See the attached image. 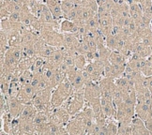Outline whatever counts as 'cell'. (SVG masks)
Listing matches in <instances>:
<instances>
[{
  "label": "cell",
  "instance_id": "1",
  "mask_svg": "<svg viewBox=\"0 0 152 135\" xmlns=\"http://www.w3.org/2000/svg\"><path fill=\"white\" fill-rule=\"evenodd\" d=\"M86 105V99H85V92L84 88L80 90H75L72 95L68 98L67 101L64 102L62 106L67 108L71 116H73L80 111L83 110Z\"/></svg>",
  "mask_w": 152,
  "mask_h": 135
},
{
  "label": "cell",
  "instance_id": "2",
  "mask_svg": "<svg viewBox=\"0 0 152 135\" xmlns=\"http://www.w3.org/2000/svg\"><path fill=\"white\" fill-rule=\"evenodd\" d=\"M39 35L49 45L55 46L56 48H61L64 46V34L60 31L42 30L39 32Z\"/></svg>",
  "mask_w": 152,
  "mask_h": 135
},
{
  "label": "cell",
  "instance_id": "3",
  "mask_svg": "<svg viewBox=\"0 0 152 135\" xmlns=\"http://www.w3.org/2000/svg\"><path fill=\"white\" fill-rule=\"evenodd\" d=\"M71 115H69L67 108L64 106L54 108L50 115V121L57 125H67L68 122L71 119Z\"/></svg>",
  "mask_w": 152,
  "mask_h": 135
},
{
  "label": "cell",
  "instance_id": "4",
  "mask_svg": "<svg viewBox=\"0 0 152 135\" xmlns=\"http://www.w3.org/2000/svg\"><path fill=\"white\" fill-rule=\"evenodd\" d=\"M67 77L71 81V83L74 88V91L83 89L86 84L82 69H79L77 68H74L71 70H69L67 72Z\"/></svg>",
  "mask_w": 152,
  "mask_h": 135
},
{
  "label": "cell",
  "instance_id": "5",
  "mask_svg": "<svg viewBox=\"0 0 152 135\" xmlns=\"http://www.w3.org/2000/svg\"><path fill=\"white\" fill-rule=\"evenodd\" d=\"M67 131L71 135H84L86 134V127L83 120L77 115H74L66 125Z\"/></svg>",
  "mask_w": 152,
  "mask_h": 135
},
{
  "label": "cell",
  "instance_id": "6",
  "mask_svg": "<svg viewBox=\"0 0 152 135\" xmlns=\"http://www.w3.org/2000/svg\"><path fill=\"white\" fill-rule=\"evenodd\" d=\"M36 94H37V90L32 85L31 83L24 84L21 85V89L17 98L24 104H30L32 103V101Z\"/></svg>",
  "mask_w": 152,
  "mask_h": 135
},
{
  "label": "cell",
  "instance_id": "7",
  "mask_svg": "<svg viewBox=\"0 0 152 135\" xmlns=\"http://www.w3.org/2000/svg\"><path fill=\"white\" fill-rule=\"evenodd\" d=\"M86 102H89L92 99L102 97V91L97 82H87L84 87Z\"/></svg>",
  "mask_w": 152,
  "mask_h": 135
},
{
  "label": "cell",
  "instance_id": "8",
  "mask_svg": "<svg viewBox=\"0 0 152 135\" xmlns=\"http://www.w3.org/2000/svg\"><path fill=\"white\" fill-rule=\"evenodd\" d=\"M127 66V65H126ZM126 66H116L111 64L110 61L105 64L104 66V77L116 79L118 77L123 76L125 72Z\"/></svg>",
  "mask_w": 152,
  "mask_h": 135
},
{
  "label": "cell",
  "instance_id": "9",
  "mask_svg": "<svg viewBox=\"0 0 152 135\" xmlns=\"http://www.w3.org/2000/svg\"><path fill=\"white\" fill-rule=\"evenodd\" d=\"M135 115L139 116L144 121L152 117V105L145 102L137 101L135 105Z\"/></svg>",
  "mask_w": 152,
  "mask_h": 135
},
{
  "label": "cell",
  "instance_id": "10",
  "mask_svg": "<svg viewBox=\"0 0 152 135\" xmlns=\"http://www.w3.org/2000/svg\"><path fill=\"white\" fill-rule=\"evenodd\" d=\"M100 22V31L102 36L105 38L108 35L112 34L113 30V18L111 15L99 16Z\"/></svg>",
  "mask_w": 152,
  "mask_h": 135
},
{
  "label": "cell",
  "instance_id": "11",
  "mask_svg": "<svg viewBox=\"0 0 152 135\" xmlns=\"http://www.w3.org/2000/svg\"><path fill=\"white\" fill-rule=\"evenodd\" d=\"M132 135H149L150 131L147 128L143 119L139 116L134 115L132 120Z\"/></svg>",
  "mask_w": 152,
  "mask_h": 135
},
{
  "label": "cell",
  "instance_id": "12",
  "mask_svg": "<svg viewBox=\"0 0 152 135\" xmlns=\"http://www.w3.org/2000/svg\"><path fill=\"white\" fill-rule=\"evenodd\" d=\"M8 101V105H9V112L10 114L11 115V116L13 117V118H16V117H18L22 112L23 108L25 107V105L23 102H21L18 98H8L6 99Z\"/></svg>",
  "mask_w": 152,
  "mask_h": 135
},
{
  "label": "cell",
  "instance_id": "13",
  "mask_svg": "<svg viewBox=\"0 0 152 135\" xmlns=\"http://www.w3.org/2000/svg\"><path fill=\"white\" fill-rule=\"evenodd\" d=\"M49 8L54 18L56 20H61L64 18V14L61 9L60 0H44V2Z\"/></svg>",
  "mask_w": 152,
  "mask_h": 135
},
{
  "label": "cell",
  "instance_id": "14",
  "mask_svg": "<svg viewBox=\"0 0 152 135\" xmlns=\"http://www.w3.org/2000/svg\"><path fill=\"white\" fill-rule=\"evenodd\" d=\"M65 55H66V50L64 47H61V48H57L54 52V54H53L50 57L46 58V59H47V61L52 66L58 68L60 66V64L64 61Z\"/></svg>",
  "mask_w": 152,
  "mask_h": 135
},
{
  "label": "cell",
  "instance_id": "15",
  "mask_svg": "<svg viewBox=\"0 0 152 135\" xmlns=\"http://www.w3.org/2000/svg\"><path fill=\"white\" fill-rule=\"evenodd\" d=\"M128 60L129 58L118 50H114L111 52V55L109 56L110 63L116 66H126Z\"/></svg>",
  "mask_w": 152,
  "mask_h": 135
},
{
  "label": "cell",
  "instance_id": "16",
  "mask_svg": "<svg viewBox=\"0 0 152 135\" xmlns=\"http://www.w3.org/2000/svg\"><path fill=\"white\" fill-rule=\"evenodd\" d=\"M19 118V117H18ZM19 125L21 135L24 134H36V126H35L34 120L30 119H20L19 118Z\"/></svg>",
  "mask_w": 152,
  "mask_h": 135
},
{
  "label": "cell",
  "instance_id": "17",
  "mask_svg": "<svg viewBox=\"0 0 152 135\" xmlns=\"http://www.w3.org/2000/svg\"><path fill=\"white\" fill-rule=\"evenodd\" d=\"M79 30V26L76 23L66 18H63L60 22V26H59V31L62 33H77Z\"/></svg>",
  "mask_w": 152,
  "mask_h": 135
},
{
  "label": "cell",
  "instance_id": "18",
  "mask_svg": "<svg viewBox=\"0 0 152 135\" xmlns=\"http://www.w3.org/2000/svg\"><path fill=\"white\" fill-rule=\"evenodd\" d=\"M38 114V110L37 108L34 106L32 103L30 104H26L25 107L23 108L22 112L20 114V115L18 116L20 119H30V120H34L35 116Z\"/></svg>",
  "mask_w": 152,
  "mask_h": 135
},
{
  "label": "cell",
  "instance_id": "19",
  "mask_svg": "<svg viewBox=\"0 0 152 135\" xmlns=\"http://www.w3.org/2000/svg\"><path fill=\"white\" fill-rule=\"evenodd\" d=\"M67 99H68V98L66 96H64L63 94L56 88V87L53 90L52 96H51V103H52L54 108L62 106Z\"/></svg>",
  "mask_w": 152,
  "mask_h": 135
},
{
  "label": "cell",
  "instance_id": "20",
  "mask_svg": "<svg viewBox=\"0 0 152 135\" xmlns=\"http://www.w3.org/2000/svg\"><path fill=\"white\" fill-rule=\"evenodd\" d=\"M56 88L59 90L64 96H66L67 98H69L71 97L73 92H74V88L73 86L71 83V81L69 80L68 77H66L65 79H64L60 84H58Z\"/></svg>",
  "mask_w": 152,
  "mask_h": 135
},
{
  "label": "cell",
  "instance_id": "21",
  "mask_svg": "<svg viewBox=\"0 0 152 135\" xmlns=\"http://www.w3.org/2000/svg\"><path fill=\"white\" fill-rule=\"evenodd\" d=\"M5 31V30H4ZM8 35L9 39V45L10 47H15V46H22V34L18 30H9L6 31Z\"/></svg>",
  "mask_w": 152,
  "mask_h": 135
},
{
  "label": "cell",
  "instance_id": "22",
  "mask_svg": "<svg viewBox=\"0 0 152 135\" xmlns=\"http://www.w3.org/2000/svg\"><path fill=\"white\" fill-rule=\"evenodd\" d=\"M130 6V15L131 18L134 21H138L143 16V10L140 3L132 2L129 4Z\"/></svg>",
  "mask_w": 152,
  "mask_h": 135
},
{
  "label": "cell",
  "instance_id": "23",
  "mask_svg": "<svg viewBox=\"0 0 152 135\" xmlns=\"http://www.w3.org/2000/svg\"><path fill=\"white\" fill-rule=\"evenodd\" d=\"M86 27L88 30L89 33H93L96 32L98 30H100V22H99V15H94L93 17H91L90 19L87 20L86 23Z\"/></svg>",
  "mask_w": 152,
  "mask_h": 135
},
{
  "label": "cell",
  "instance_id": "24",
  "mask_svg": "<svg viewBox=\"0 0 152 135\" xmlns=\"http://www.w3.org/2000/svg\"><path fill=\"white\" fill-rule=\"evenodd\" d=\"M57 48L55 46H52V45H49L47 43H45L42 48L39 49V51L38 52V56H42V57H44V58H48L50 57L53 54H54V52L56 50Z\"/></svg>",
  "mask_w": 152,
  "mask_h": 135
},
{
  "label": "cell",
  "instance_id": "25",
  "mask_svg": "<svg viewBox=\"0 0 152 135\" xmlns=\"http://www.w3.org/2000/svg\"><path fill=\"white\" fill-rule=\"evenodd\" d=\"M74 60H75V66L79 69H83L86 65L88 61L85 55L80 54V53H75L74 55Z\"/></svg>",
  "mask_w": 152,
  "mask_h": 135
},
{
  "label": "cell",
  "instance_id": "26",
  "mask_svg": "<svg viewBox=\"0 0 152 135\" xmlns=\"http://www.w3.org/2000/svg\"><path fill=\"white\" fill-rule=\"evenodd\" d=\"M118 135H132V122H119L118 123Z\"/></svg>",
  "mask_w": 152,
  "mask_h": 135
},
{
  "label": "cell",
  "instance_id": "27",
  "mask_svg": "<svg viewBox=\"0 0 152 135\" xmlns=\"http://www.w3.org/2000/svg\"><path fill=\"white\" fill-rule=\"evenodd\" d=\"M105 39V44L110 50H116V46H118V36L114 35L113 33L108 35L104 38Z\"/></svg>",
  "mask_w": 152,
  "mask_h": 135
},
{
  "label": "cell",
  "instance_id": "28",
  "mask_svg": "<svg viewBox=\"0 0 152 135\" xmlns=\"http://www.w3.org/2000/svg\"><path fill=\"white\" fill-rule=\"evenodd\" d=\"M141 72L145 76H147V77H148V76H152V59L150 57H148L147 59H145L144 66L142 67Z\"/></svg>",
  "mask_w": 152,
  "mask_h": 135
},
{
  "label": "cell",
  "instance_id": "29",
  "mask_svg": "<svg viewBox=\"0 0 152 135\" xmlns=\"http://www.w3.org/2000/svg\"><path fill=\"white\" fill-rule=\"evenodd\" d=\"M60 3H61V9H62L64 16H65L72 9L75 7V3L73 0H64V1H60Z\"/></svg>",
  "mask_w": 152,
  "mask_h": 135
},
{
  "label": "cell",
  "instance_id": "30",
  "mask_svg": "<svg viewBox=\"0 0 152 135\" xmlns=\"http://www.w3.org/2000/svg\"><path fill=\"white\" fill-rule=\"evenodd\" d=\"M33 72L31 69H28L26 70V72L21 75L20 77V83L21 85H24V84H28V83H31L32 78H33Z\"/></svg>",
  "mask_w": 152,
  "mask_h": 135
},
{
  "label": "cell",
  "instance_id": "31",
  "mask_svg": "<svg viewBox=\"0 0 152 135\" xmlns=\"http://www.w3.org/2000/svg\"><path fill=\"white\" fill-rule=\"evenodd\" d=\"M101 131H102V128L94 121V122H93V124L90 126V128L86 131V134H99V135H100Z\"/></svg>",
  "mask_w": 152,
  "mask_h": 135
},
{
  "label": "cell",
  "instance_id": "32",
  "mask_svg": "<svg viewBox=\"0 0 152 135\" xmlns=\"http://www.w3.org/2000/svg\"><path fill=\"white\" fill-rule=\"evenodd\" d=\"M9 19L11 21H14V22H22V13L21 11L19 12H11Z\"/></svg>",
  "mask_w": 152,
  "mask_h": 135
},
{
  "label": "cell",
  "instance_id": "33",
  "mask_svg": "<svg viewBox=\"0 0 152 135\" xmlns=\"http://www.w3.org/2000/svg\"><path fill=\"white\" fill-rule=\"evenodd\" d=\"M11 12H10V11L4 8V7H1V9H0V15H1V19H8L10 15Z\"/></svg>",
  "mask_w": 152,
  "mask_h": 135
},
{
  "label": "cell",
  "instance_id": "34",
  "mask_svg": "<svg viewBox=\"0 0 152 135\" xmlns=\"http://www.w3.org/2000/svg\"><path fill=\"white\" fill-rule=\"evenodd\" d=\"M145 77H147V76H145ZM147 85H148V88L149 89L150 93L152 94V76L147 77Z\"/></svg>",
  "mask_w": 152,
  "mask_h": 135
},
{
  "label": "cell",
  "instance_id": "35",
  "mask_svg": "<svg viewBox=\"0 0 152 135\" xmlns=\"http://www.w3.org/2000/svg\"><path fill=\"white\" fill-rule=\"evenodd\" d=\"M107 1H108V0H97V3H98L99 6H102V5H103L104 3H106Z\"/></svg>",
  "mask_w": 152,
  "mask_h": 135
},
{
  "label": "cell",
  "instance_id": "36",
  "mask_svg": "<svg viewBox=\"0 0 152 135\" xmlns=\"http://www.w3.org/2000/svg\"><path fill=\"white\" fill-rule=\"evenodd\" d=\"M150 48L152 49V42H151V45H150Z\"/></svg>",
  "mask_w": 152,
  "mask_h": 135
},
{
  "label": "cell",
  "instance_id": "37",
  "mask_svg": "<svg viewBox=\"0 0 152 135\" xmlns=\"http://www.w3.org/2000/svg\"><path fill=\"white\" fill-rule=\"evenodd\" d=\"M151 102H152V94H151Z\"/></svg>",
  "mask_w": 152,
  "mask_h": 135
},
{
  "label": "cell",
  "instance_id": "38",
  "mask_svg": "<svg viewBox=\"0 0 152 135\" xmlns=\"http://www.w3.org/2000/svg\"><path fill=\"white\" fill-rule=\"evenodd\" d=\"M151 29H152V23H151Z\"/></svg>",
  "mask_w": 152,
  "mask_h": 135
},
{
  "label": "cell",
  "instance_id": "39",
  "mask_svg": "<svg viewBox=\"0 0 152 135\" xmlns=\"http://www.w3.org/2000/svg\"><path fill=\"white\" fill-rule=\"evenodd\" d=\"M60 1H64V0H60Z\"/></svg>",
  "mask_w": 152,
  "mask_h": 135
}]
</instances>
